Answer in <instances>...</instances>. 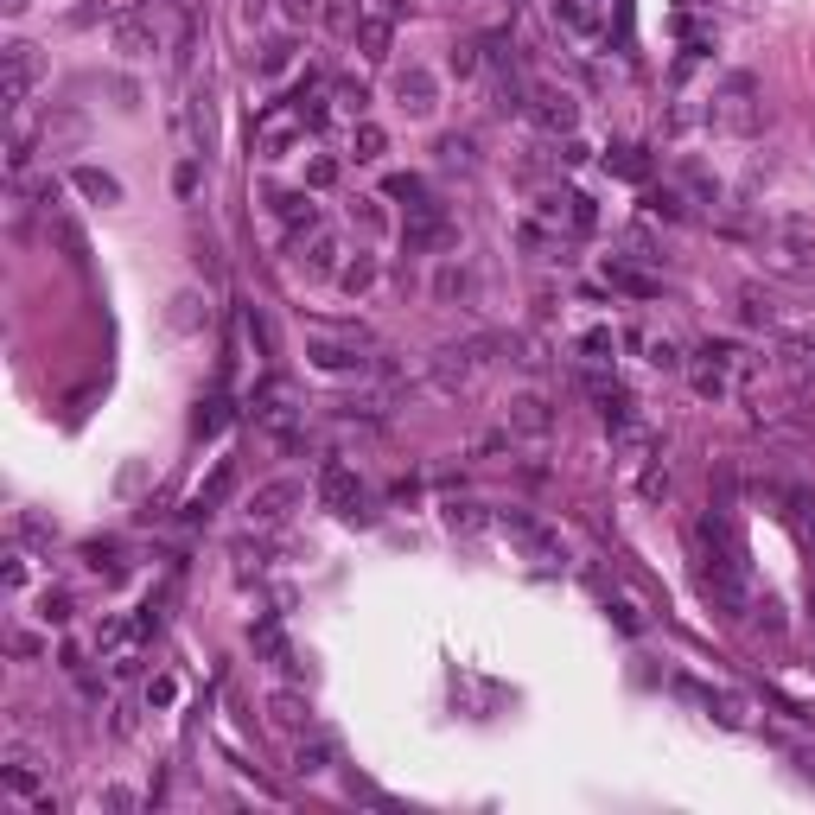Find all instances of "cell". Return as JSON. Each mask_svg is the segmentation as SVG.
Here are the masks:
<instances>
[{"label": "cell", "instance_id": "cell-44", "mask_svg": "<svg viewBox=\"0 0 815 815\" xmlns=\"http://www.w3.org/2000/svg\"><path fill=\"white\" fill-rule=\"evenodd\" d=\"M7 593H26V554H7Z\"/></svg>", "mask_w": 815, "mask_h": 815}, {"label": "cell", "instance_id": "cell-15", "mask_svg": "<svg viewBox=\"0 0 815 815\" xmlns=\"http://www.w3.org/2000/svg\"><path fill=\"white\" fill-rule=\"evenodd\" d=\"M605 281H612L618 293H637V300H656V281H650V274L631 262V255H612V262H605Z\"/></svg>", "mask_w": 815, "mask_h": 815}, {"label": "cell", "instance_id": "cell-20", "mask_svg": "<svg viewBox=\"0 0 815 815\" xmlns=\"http://www.w3.org/2000/svg\"><path fill=\"white\" fill-rule=\"evenodd\" d=\"M612 344H618V332H612V325H586V332L574 338V351H580L586 363H605V357H612Z\"/></svg>", "mask_w": 815, "mask_h": 815}, {"label": "cell", "instance_id": "cell-25", "mask_svg": "<svg viewBox=\"0 0 815 815\" xmlns=\"http://www.w3.org/2000/svg\"><path fill=\"white\" fill-rule=\"evenodd\" d=\"M739 319H745V325H771V319H777V306H771V293H758V287H745V293H739Z\"/></svg>", "mask_w": 815, "mask_h": 815}, {"label": "cell", "instance_id": "cell-17", "mask_svg": "<svg viewBox=\"0 0 815 815\" xmlns=\"http://www.w3.org/2000/svg\"><path fill=\"white\" fill-rule=\"evenodd\" d=\"M71 185H77L90 204H121V179H109V172H96V166H77Z\"/></svg>", "mask_w": 815, "mask_h": 815}, {"label": "cell", "instance_id": "cell-32", "mask_svg": "<svg viewBox=\"0 0 815 815\" xmlns=\"http://www.w3.org/2000/svg\"><path fill=\"white\" fill-rule=\"evenodd\" d=\"M338 281H344V293H370V287H376V255H357Z\"/></svg>", "mask_w": 815, "mask_h": 815}, {"label": "cell", "instance_id": "cell-52", "mask_svg": "<svg viewBox=\"0 0 815 815\" xmlns=\"http://www.w3.org/2000/svg\"><path fill=\"white\" fill-rule=\"evenodd\" d=\"M803 771H809V777H815V752H803Z\"/></svg>", "mask_w": 815, "mask_h": 815}, {"label": "cell", "instance_id": "cell-39", "mask_svg": "<svg viewBox=\"0 0 815 815\" xmlns=\"http://www.w3.org/2000/svg\"><path fill=\"white\" fill-rule=\"evenodd\" d=\"M332 179H338V160H312L306 166V192H325Z\"/></svg>", "mask_w": 815, "mask_h": 815}, {"label": "cell", "instance_id": "cell-4", "mask_svg": "<svg viewBox=\"0 0 815 815\" xmlns=\"http://www.w3.org/2000/svg\"><path fill=\"white\" fill-rule=\"evenodd\" d=\"M312 491H319V504L325 510H338V516H351L357 523V510H363V484H357V472L344 459H325L319 465V484H312Z\"/></svg>", "mask_w": 815, "mask_h": 815}, {"label": "cell", "instance_id": "cell-47", "mask_svg": "<svg viewBox=\"0 0 815 815\" xmlns=\"http://www.w3.org/2000/svg\"><path fill=\"white\" fill-rule=\"evenodd\" d=\"M338 102H344V109L357 115V109H363V102H370V96H363V83H338Z\"/></svg>", "mask_w": 815, "mask_h": 815}, {"label": "cell", "instance_id": "cell-13", "mask_svg": "<svg viewBox=\"0 0 815 815\" xmlns=\"http://www.w3.org/2000/svg\"><path fill=\"white\" fill-rule=\"evenodd\" d=\"M109 39H115V51L141 58V51H153V45H160V32H153V20H141V13H121V20L109 26Z\"/></svg>", "mask_w": 815, "mask_h": 815}, {"label": "cell", "instance_id": "cell-30", "mask_svg": "<svg viewBox=\"0 0 815 815\" xmlns=\"http://www.w3.org/2000/svg\"><path fill=\"white\" fill-rule=\"evenodd\" d=\"M446 529L453 535H478L484 529V504H446Z\"/></svg>", "mask_w": 815, "mask_h": 815}, {"label": "cell", "instance_id": "cell-40", "mask_svg": "<svg viewBox=\"0 0 815 815\" xmlns=\"http://www.w3.org/2000/svg\"><path fill=\"white\" fill-rule=\"evenodd\" d=\"M39 618H45V624H64V618H71V599H64V593H45V599H39Z\"/></svg>", "mask_w": 815, "mask_h": 815}, {"label": "cell", "instance_id": "cell-36", "mask_svg": "<svg viewBox=\"0 0 815 815\" xmlns=\"http://www.w3.org/2000/svg\"><path fill=\"white\" fill-rule=\"evenodd\" d=\"M561 20L574 26V32H593V26H599V13H593V0H561Z\"/></svg>", "mask_w": 815, "mask_h": 815}, {"label": "cell", "instance_id": "cell-12", "mask_svg": "<svg viewBox=\"0 0 815 815\" xmlns=\"http://www.w3.org/2000/svg\"><path fill=\"white\" fill-rule=\"evenodd\" d=\"M504 523H510V535H516V542H523V548L535 554V561H561V535H554V529H542L535 516H504Z\"/></svg>", "mask_w": 815, "mask_h": 815}, {"label": "cell", "instance_id": "cell-2", "mask_svg": "<svg viewBox=\"0 0 815 815\" xmlns=\"http://www.w3.org/2000/svg\"><path fill=\"white\" fill-rule=\"evenodd\" d=\"M402 249H408V255H446V249H459L453 211H446L440 198H414L408 217H402Z\"/></svg>", "mask_w": 815, "mask_h": 815}, {"label": "cell", "instance_id": "cell-46", "mask_svg": "<svg viewBox=\"0 0 815 815\" xmlns=\"http://www.w3.org/2000/svg\"><path fill=\"white\" fill-rule=\"evenodd\" d=\"M389 198H408L414 204V198H427V192H421V179H408V172H402V179H389Z\"/></svg>", "mask_w": 815, "mask_h": 815}, {"label": "cell", "instance_id": "cell-27", "mask_svg": "<svg viewBox=\"0 0 815 815\" xmlns=\"http://www.w3.org/2000/svg\"><path fill=\"white\" fill-rule=\"evenodd\" d=\"M230 478H236V465H230V459H223V465H217V478H211V484H198V497H192V516H204V510H211V504H217V497H223V491H230Z\"/></svg>", "mask_w": 815, "mask_h": 815}, {"label": "cell", "instance_id": "cell-23", "mask_svg": "<svg viewBox=\"0 0 815 815\" xmlns=\"http://www.w3.org/2000/svg\"><path fill=\"white\" fill-rule=\"evenodd\" d=\"M605 166H612L618 179H631V185H644V179H650V160H644L637 147H612V160H605Z\"/></svg>", "mask_w": 815, "mask_h": 815}, {"label": "cell", "instance_id": "cell-14", "mask_svg": "<svg viewBox=\"0 0 815 815\" xmlns=\"http://www.w3.org/2000/svg\"><path fill=\"white\" fill-rule=\"evenodd\" d=\"M548 427H554V408L542 402V395H516V402H510V433H529V440H542Z\"/></svg>", "mask_w": 815, "mask_h": 815}, {"label": "cell", "instance_id": "cell-34", "mask_svg": "<svg viewBox=\"0 0 815 815\" xmlns=\"http://www.w3.org/2000/svg\"><path fill=\"white\" fill-rule=\"evenodd\" d=\"M433 293H440V300H459V293H472V274L446 262V268H440V281H433Z\"/></svg>", "mask_w": 815, "mask_h": 815}, {"label": "cell", "instance_id": "cell-38", "mask_svg": "<svg viewBox=\"0 0 815 815\" xmlns=\"http://www.w3.org/2000/svg\"><path fill=\"white\" fill-rule=\"evenodd\" d=\"M605 612H612V618H618V631H631V637H637V631H644V612H637V605H631V599H612V605H605Z\"/></svg>", "mask_w": 815, "mask_h": 815}, {"label": "cell", "instance_id": "cell-28", "mask_svg": "<svg viewBox=\"0 0 815 815\" xmlns=\"http://www.w3.org/2000/svg\"><path fill=\"white\" fill-rule=\"evenodd\" d=\"M255 650H268L281 669H293V650H287V637H281V624H255Z\"/></svg>", "mask_w": 815, "mask_h": 815}, {"label": "cell", "instance_id": "cell-21", "mask_svg": "<svg viewBox=\"0 0 815 815\" xmlns=\"http://www.w3.org/2000/svg\"><path fill=\"white\" fill-rule=\"evenodd\" d=\"M268 714L281 720V726H300L312 707H306V695H293V688H274V695H268Z\"/></svg>", "mask_w": 815, "mask_h": 815}, {"label": "cell", "instance_id": "cell-3", "mask_svg": "<svg viewBox=\"0 0 815 815\" xmlns=\"http://www.w3.org/2000/svg\"><path fill=\"white\" fill-rule=\"evenodd\" d=\"M510 338H497V332H484V338H465V344H446L440 357H433V383L440 389H459V383H472L478 376V363L491 357V351H504Z\"/></svg>", "mask_w": 815, "mask_h": 815}, {"label": "cell", "instance_id": "cell-43", "mask_svg": "<svg viewBox=\"0 0 815 815\" xmlns=\"http://www.w3.org/2000/svg\"><path fill=\"white\" fill-rule=\"evenodd\" d=\"M650 211L675 223V217H682V198H675V192H650Z\"/></svg>", "mask_w": 815, "mask_h": 815}, {"label": "cell", "instance_id": "cell-29", "mask_svg": "<svg viewBox=\"0 0 815 815\" xmlns=\"http://www.w3.org/2000/svg\"><path fill=\"white\" fill-rule=\"evenodd\" d=\"M784 357H790L796 376H815V332H796V338L784 344Z\"/></svg>", "mask_w": 815, "mask_h": 815}, {"label": "cell", "instance_id": "cell-45", "mask_svg": "<svg viewBox=\"0 0 815 815\" xmlns=\"http://www.w3.org/2000/svg\"><path fill=\"white\" fill-rule=\"evenodd\" d=\"M121 637H128V624H121V618H109V624H102V631H96V650H115Z\"/></svg>", "mask_w": 815, "mask_h": 815}, {"label": "cell", "instance_id": "cell-24", "mask_svg": "<svg viewBox=\"0 0 815 815\" xmlns=\"http://www.w3.org/2000/svg\"><path fill=\"white\" fill-rule=\"evenodd\" d=\"M325 765H332V739H312V745L293 752V771H300V777H319Z\"/></svg>", "mask_w": 815, "mask_h": 815}, {"label": "cell", "instance_id": "cell-48", "mask_svg": "<svg viewBox=\"0 0 815 815\" xmlns=\"http://www.w3.org/2000/svg\"><path fill=\"white\" fill-rule=\"evenodd\" d=\"M453 71H459V77H472V71H478V58H472V45H459V51H453Z\"/></svg>", "mask_w": 815, "mask_h": 815}, {"label": "cell", "instance_id": "cell-18", "mask_svg": "<svg viewBox=\"0 0 815 815\" xmlns=\"http://www.w3.org/2000/svg\"><path fill=\"white\" fill-rule=\"evenodd\" d=\"M351 153H357V166H376L389 153V134L376 128V121H357V128H351Z\"/></svg>", "mask_w": 815, "mask_h": 815}, {"label": "cell", "instance_id": "cell-49", "mask_svg": "<svg viewBox=\"0 0 815 815\" xmlns=\"http://www.w3.org/2000/svg\"><path fill=\"white\" fill-rule=\"evenodd\" d=\"M223 427V402H211V414H198V433H217Z\"/></svg>", "mask_w": 815, "mask_h": 815}, {"label": "cell", "instance_id": "cell-31", "mask_svg": "<svg viewBox=\"0 0 815 815\" xmlns=\"http://www.w3.org/2000/svg\"><path fill=\"white\" fill-rule=\"evenodd\" d=\"M242 325H249V344H255V351L274 357V325H268V312H262V306H249V312H242Z\"/></svg>", "mask_w": 815, "mask_h": 815}, {"label": "cell", "instance_id": "cell-1", "mask_svg": "<svg viewBox=\"0 0 815 815\" xmlns=\"http://www.w3.org/2000/svg\"><path fill=\"white\" fill-rule=\"evenodd\" d=\"M707 121H714L720 134H758V128H765L771 109H765V90H758V77H752V71L720 77L714 102H707Z\"/></svg>", "mask_w": 815, "mask_h": 815}, {"label": "cell", "instance_id": "cell-11", "mask_svg": "<svg viewBox=\"0 0 815 815\" xmlns=\"http://www.w3.org/2000/svg\"><path fill=\"white\" fill-rule=\"evenodd\" d=\"M306 357L319 363L325 376H363V370H370V357H357L351 344H338V338H312V344H306Z\"/></svg>", "mask_w": 815, "mask_h": 815}, {"label": "cell", "instance_id": "cell-51", "mask_svg": "<svg viewBox=\"0 0 815 815\" xmlns=\"http://www.w3.org/2000/svg\"><path fill=\"white\" fill-rule=\"evenodd\" d=\"M0 7H7V13H13V20H20V13L32 7V0H0Z\"/></svg>", "mask_w": 815, "mask_h": 815}, {"label": "cell", "instance_id": "cell-8", "mask_svg": "<svg viewBox=\"0 0 815 815\" xmlns=\"http://www.w3.org/2000/svg\"><path fill=\"white\" fill-rule=\"evenodd\" d=\"M32 90H39V51L13 39V45H7V109L20 115L26 102H32Z\"/></svg>", "mask_w": 815, "mask_h": 815}, {"label": "cell", "instance_id": "cell-22", "mask_svg": "<svg viewBox=\"0 0 815 815\" xmlns=\"http://www.w3.org/2000/svg\"><path fill=\"white\" fill-rule=\"evenodd\" d=\"M357 0H319V26H332V32H357Z\"/></svg>", "mask_w": 815, "mask_h": 815}, {"label": "cell", "instance_id": "cell-33", "mask_svg": "<svg viewBox=\"0 0 815 815\" xmlns=\"http://www.w3.org/2000/svg\"><path fill=\"white\" fill-rule=\"evenodd\" d=\"M287 58H293V39H274V45H262L255 71H262V77H281V71H287Z\"/></svg>", "mask_w": 815, "mask_h": 815}, {"label": "cell", "instance_id": "cell-6", "mask_svg": "<svg viewBox=\"0 0 815 815\" xmlns=\"http://www.w3.org/2000/svg\"><path fill=\"white\" fill-rule=\"evenodd\" d=\"M268 211H274V223H281V236H287V242L319 236V204H312V192H274V198H268Z\"/></svg>", "mask_w": 815, "mask_h": 815}, {"label": "cell", "instance_id": "cell-7", "mask_svg": "<svg viewBox=\"0 0 815 815\" xmlns=\"http://www.w3.org/2000/svg\"><path fill=\"white\" fill-rule=\"evenodd\" d=\"M523 115L535 121V128H548V134H574L580 128V102L567 96V90H535L523 102Z\"/></svg>", "mask_w": 815, "mask_h": 815}, {"label": "cell", "instance_id": "cell-26", "mask_svg": "<svg viewBox=\"0 0 815 815\" xmlns=\"http://www.w3.org/2000/svg\"><path fill=\"white\" fill-rule=\"evenodd\" d=\"M433 153H440V166H478L472 160V153H478L472 134H440V147H433Z\"/></svg>", "mask_w": 815, "mask_h": 815}, {"label": "cell", "instance_id": "cell-41", "mask_svg": "<svg viewBox=\"0 0 815 815\" xmlns=\"http://www.w3.org/2000/svg\"><path fill=\"white\" fill-rule=\"evenodd\" d=\"M650 363H656V370H682V351H675L669 338H656L650 344Z\"/></svg>", "mask_w": 815, "mask_h": 815}, {"label": "cell", "instance_id": "cell-42", "mask_svg": "<svg viewBox=\"0 0 815 815\" xmlns=\"http://www.w3.org/2000/svg\"><path fill=\"white\" fill-rule=\"evenodd\" d=\"M281 13H287L293 26H300V20H319V0H281Z\"/></svg>", "mask_w": 815, "mask_h": 815}, {"label": "cell", "instance_id": "cell-35", "mask_svg": "<svg viewBox=\"0 0 815 815\" xmlns=\"http://www.w3.org/2000/svg\"><path fill=\"white\" fill-rule=\"evenodd\" d=\"M695 395H707V402H720V395H726V370H720V363H701V370H695Z\"/></svg>", "mask_w": 815, "mask_h": 815}, {"label": "cell", "instance_id": "cell-50", "mask_svg": "<svg viewBox=\"0 0 815 815\" xmlns=\"http://www.w3.org/2000/svg\"><path fill=\"white\" fill-rule=\"evenodd\" d=\"M402 13H414V0H383V20H402Z\"/></svg>", "mask_w": 815, "mask_h": 815}, {"label": "cell", "instance_id": "cell-9", "mask_svg": "<svg viewBox=\"0 0 815 815\" xmlns=\"http://www.w3.org/2000/svg\"><path fill=\"white\" fill-rule=\"evenodd\" d=\"M395 102H402L408 115H433V109H440V83H433L427 64H408V71H395Z\"/></svg>", "mask_w": 815, "mask_h": 815}, {"label": "cell", "instance_id": "cell-16", "mask_svg": "<svg viewBox=\"0 0 815 815\" xmlns=\"http://www.w3.org/2000/svg\"><path fill=\"white\" fill-rule=\"evenodd\" d=\"M389 26H395V20H383V13H363V20H357L351 39H357V51H363L370 64H383V58H389Z\"/></svg>", "mask_w": 815, "mask_h": 815}, {"label": "cell", "instance_id": "cell-10", "mask_svg": "<svg viewBox=\"0 0 815 815\" xmlns=\"http://www.w3.org/2000/svg\"><path fill=\"white\" fill-rule=\"evenodd\" d=\"M300 497H306V484H300V478H268L262 491L249 497V516H255V523H281V516L300 504Z\"/></svg>", "mask_w": 815, "mask_h": 815}, {"label": "cell", "instance_id": "cell-5", "mask_svg": "<svg viewBox=\"0 0 815 815\" xmlns=\"http://www.w3.org/2000/svg\"><path fill=\"white\" fill-rule=\"evenodd\" d=\"M0 784H7V796H20V803H45V796H39V784H45L39 752L13 739V745H7V765H0Z\"/></svg>", "mask_w": 815, "mask_h": 815}, {"label": "cell", "instance_id": "cell-37", "mask_svg": "<svg viewBox=\"0 0 815 815\" xmlns=\"http://www.w3.org/2000/svg\"><path fill=\"white\" fill-rule=\"evenodd\" d=\"M198 325V293H179V300H172V332H192Z\"/></svg>", "mask_w": 815, "mask_h": 815}, {"label": "cell", "instance_id": "cell-19", "mask_svg": "<svg viewBox=\"0 0 815 815\" xmlns=\"http://www.w3.org/2000/svg\"><path fill=\"white\" fill-rule=\"evenodd\" d=\"M338 255H344V242H338L332 230H319V236L306 242V274H332V268H338Z\"/></svg>", "mask_w": 815, "mask_h": 815}, {"label": "cell", "instance_id": "cell-53", "mask_svg": "<svg viewBox=\"0 0 815 815\" xmlns=\"http://www.w3.org/2000/svg\"><path fill=\"white\" fill-rule=\"evenodd\" d=\"M809 612H815V580H809Z\"/></svg>", "mask_w": 815, "mask_h": 815}]
</instances>
